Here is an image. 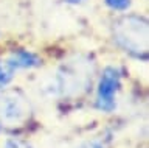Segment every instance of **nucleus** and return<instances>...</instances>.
I'll return each mask as SVG.
<instances>
[{
    "instance_id": "1",
    "label": "nucleus",
    "mask_w": 149,
    "mask_h": 148,
    "mask_svg": "<svg viewBox=\"0 0 149 148\" xmlns=\"http://www.w3.org/2000/svg\"><path fill=\"white\" fill-rule=\"evenodd\" d=\"M113 39L120 48L135 58H146L149 48V27L141 16H123L113 24Z\"/></svg>"
},
{
    "instance_id": "2",
    "label": "nucleus",
    "mask_w": 149,
    "mask_h": 148,
    "mask_svg": "<svg viewBox=\"0 0 149 148\" xmlns=\"http://www.w3.org/2000/svg\"><path fill=\"white\" fill-rule=\"evenodd\" d=\"M121 86V73L115 67H106L101 73L96 89V108L102 112H112L116 106V95Z\"/></svg>"
},
{
    "instance_id": "3",
    "label": "nucleus",
    "mask_w": 149,
    "mask_h": 148,
    "mask_svg": "<svg viewBox=\"0 0 149 148\" xmlns=\"http://www.w3.org/2000/svg\"><path fill=\"white\" fill-rule=\"evenodd\" d=\"M28 105L22 94L19 92H6L0 97V117L5 122L16 123L26 117Z\"/></svg>"
},
{
    "instance_id": "4",
    "label": "nucleus",
    "mask_w": 149,
    "mask_h": 148,
    "mask_svg": "<svg viewBox=\"0 0 149 148\" xmlns=\"http://www.w3.org/2000/svg\"><path fill=\"white\" fill-rule=\"evenodd\" d=\"M6 62L14 70H19V69H34V67L40 66V58L36 53L28 52V50H19V52H14L6 59Z\"/></svg>"
},
{
    "instance_id": "5",
    "label": "nucleus",
    "mask_w": 149,
    "mask_h": 148,
    "mask_svg": "<svg viewBox=\"0 0 149 148\" xmlns=\"http://www.w3.org/2000/svg\"><path fill=\"white\" fill-rule=\"evenodd\" d=\"M16 70L6 62V59H0V89H5L9 83L13 81Z\"/></svg>"
},
{
    "instance_id": "6",
    "label": "nucleus",
    "mask_w": 149,
    "mask_h": 148,
    "mask_svg": "<svg viewBox=\"0 0 149 148\" xmlns=\"http://www.w3.org/2000/svg\"><path fill=\"white\" fill-rule=\"evenodd\" d=\"M106 5L113 11H126L130 6L132 0H104Z\"/></svg>"
},
{
    "instance_id": "7",
    "label": "nucleus",
    "mask_w": 149,
    "mask_h": 148,
    "mask_svg": "<svg viewBox=\"0 0 149 148\" xmlns=\"http://www.w3.org/2000/svg\"><path fill=\"white\" fill-rule=\"evenodd\" d=\"M5 148H31V147L28 145L25 140L11 137V139H6V142H5Z\"/></svg>"
},
{
    "instance_id": "8",
    "label": "nucleus",
    "mask_w": 149,
    "mask_h": 148,
    "mask_svg": "<svg viewBox=\"0 0 149 148\" xmlns=\"http://www.w3.org/2000/svg\"><path fill=\"white\" fill-rule=\"evenodd\" d=\"M78 148H104V145L100 140H86L82 142Z\"/></svg>"
},
{
    "instance_id": "9",
    "label": "nucleus",
    "mask_w": 149,
    "mask_h": 148,
    "mask_svg": "<svg viewBox=\"0 0 149 148\" xmlns=\"http://www.w3.org/2000/svg\"><path fill=\"white\" fill-rule=\"evenodd\" d=\"M61 2L67 3V5H74V6H78V5H84V3H87L88 0H61Z\"/></svg>"
},
{
    "instance_id": "10",
    "label": "nucleus",
    "mask_w": 149,
    "mask_h": 148,
    "mask_svg": "<svg viewBox=\"0 0 149 148\" xmlns=\"http://www.w3.org/2000/svg\"><path fill=\"white\" fill-rule=\"evenodd\" d=\"M0 131H2V123H0Z\"/></svg>"
}]
</instances>
